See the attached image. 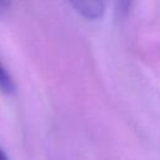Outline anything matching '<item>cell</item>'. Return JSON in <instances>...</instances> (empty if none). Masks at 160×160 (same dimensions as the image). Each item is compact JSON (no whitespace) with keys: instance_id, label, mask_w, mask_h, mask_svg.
<instances>
[{"instance_id":"1","label":"cell","mask_w":160,"mask_h":160,"mask_svg":"<svg viewBox=\"0 0 160 160\" xmlns=\"http://www.w3.org/2000/svg\"><path fill=\"white\" fill-rule=\"evenodd\" d=\"M75 11L88 20L101 18L106 9V0H68Z\"/></svg>"},{"instance_id":"2","label":"cell","mask_w":160,"mask_h":160,"mask_svg":"<svg viewBox=\"0 0 160 160\" xmlns=\"http://www.w3.org/2000/svg\"><path fill=\"white\" fill-rule=\"evenodd\" d=\"M0 90L5 94H10L14 91V82L11 80V76L1 62H0Z\"/></svg>"},{"instance_id":"3","label":"cell","mask_w":160,"mask_h":160,"mask_svg":"<svg viewBox=\"0 0 160 160\" xmlns=\"http://www.w3.org/2000/svg\"><path fill=\"white\" fill-rule=\"evenodd\" d=\"M130 2H131V0H119V4H120V6L122 9H128Z\"/></svg>"},{"instance_id":"4","label":"cell","mask_w":160,"mask_h":160,"mask_svg":"<svg viewBox=\"0 0 160 160\" xmlns=\"http://www.w3.org/2000/svg\"><path fill=\"white\" fill-rule=\"evenodd\" d=\"M0 160H8V158H6V155L4 154L2 150H0Z\"/></svg>"},{"instance_id":"5","label":"cell","mask_w":160,"mask_h":160,"mask_svg":"<svg viewBox=\"0 0 160 160\" xmlns=\"http://www.w3.org/2000/svg\"><path fill=\"white\" fill-rule=\"evenodd\" d=\"M5 5H6V0H0V10L4 9Z\"/></svg>"}]
</instances>
